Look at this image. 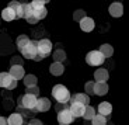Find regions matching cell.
Returning a JSON list of instances; mask_svg holds the SVG:
<instances>
[{
  "label": "cell",
  "instance_id": "obj_18",
  "mask_svg": "<svg viewBox=\"0 0 129 125\" xmlns=\"http://www.w3.org/2000/svg\"><path fill=\"white\" fill-rule=\"evenodd\" d=\"M7 125H24V115L20 112H13L7 117Z\"/></svg>",
  "mask_w": 129,
  "mask_h": 125
},
{
  "label": "cell",
  "instance_id": "obj_15",
  "mask_svg": "<svg viewBox=\"0 0 129 125\" xmlns=\"http://www.w3.org/2000/svg\"><path fill=\"white\" fill-rule=\"evenodd\" d=\"M97 114H100V115L103 117H108L111 115V112H112V106H111V103H108V101H101L100 104H98V107L95 108Z\"/></svg>",
  "mask_w": 129,
  "mask_h": 125
},
{
  "label": "cell",
  "instance_id": "obj_25",
  "mask_svg": "<svg viewBox=\"0 0 129 125\" xmlns=\"http://www.w3.org/2000/svg\"><path fill=\"white\" fill-rule=\"evenodd\" d=\"M97 114L95 108L93 106H86V110H84V114H83V118L86 121H91L94 118V115Z\"/></svg>",
  "mask_w": 129,
  "mask_h": 125
},
{
  "label": "cell",
  "instance_id": "obj_24",
  "mask_svg": "<svg viewBox=\"0 0 129 125\" xmlns=\"http://www.w3.org/2000/svg\"><path fill=\"white\" fill-rule=\"evenodd\" d=\"M52 58H53V62H59V63H63L66 61V52L63 49H56V51L52 52Z\"/></svg>",
  "mask_w": 129,
  "mask_h": 125
},
{
  "label": "cell",
  "instance_id": "obj_11",
  "mask_svg": "<svg viewBox=\"0 0 129 125\" xmlns=\"http://www.w3.org/2000/svg\"><path fill=\"white\" fill-rule=\"evenodd\" d=\"M79 26H80V30L83 32H91L94 28H95V21H94L91 17H84L80 22H79Z\"/></svg>",
  "mask_w": 129,
  "mask_h": 125
},
{
  "label": "cell",
  "instance_id": "obj_30",
  "mask_svg": "<svg viewBox=\"0 0 129 125\" xmlns=\"http://www.w3.org/2000/svg\"><path fill=\"white\" fill-rule=\"evenodd\" d=\"M84 91H86V94H87L88 97L94 94V82L93 80L87 82V83L84 84Z\"/></svg>",
  "mask_w": 129,
  "mask_h": 125
},
{
  "label": "cell",
  "instance_id": "obj_39",
  "mask_svg": "<svg viewBox=\"0 0 129 125\" xmlns=\"http://www.w3.org/2000/svg\"><path fill=\"white\" fill-rule=\"evenodd\" d=\"M59 125H60V124H59Z\"/></svg>",
  "mask_w": 129,
  "mask_h": 125
},
{
  "label": "cell",
  "instance_id": "obj_23",
  "mask_svg": "<svg viewBox=\"0 0 129 125\" xmlns=\"http://www.w3.org/2000/svg\"><path fill=\"white\" fill-rule=\"evenodd\" d=\"M24 86L25 87H32V86H38V77L35 74H25L23 79Z\"/></svg>",
  "mask_w": 129,
  "mask_h": 125
},
{
  "label": "cell",
  "instance_id": "obj_32",
  "mask_svg": "<svg viewBox=\"0 0 129 125\" xmlns=\"http://www.w3.org/2000/svg\"><path fill=\"white\" fill-rule=\"evenodd\" d=\"M10 65L11 66H23V58L21 56H13L10 59Z\"/></svg>",
  "mask_w": 129,
  "mask_h": 125
},
{
  "label": "cell",
  "instance_id": "obj_36",
  "mask_svg": "<svg viewBox=\"0 0 129 125\" xmlns=\"http://www.w3.org/2000/svg\"><path fill=\"white\" fill-rule=\"evenodd\" d=\"M29 124H31V125H44V124H42V121H41V119H38V118H32L31 121H29Z\"/></svg>",
  "mask_w": 129,
  "mask_h": 125
},
{
  "label": "cell",
  "instance_id": "obj_12",
  "mask_svg": "<svg viewBox=\"0 0 129 125\" xmlns=\"http://www.w3.org/2000/svg\"><path fill=\"white\" fill-rule=\"evenodd\" d=\"M84 110H86V106L80 103H70V107H69V111L74 118H83Z\"/></svg>",
  "mask_w": 129,
  "mask_h": 125
},
{
  "label": "cell",
  "instance_id": "obj_10",
  "mask_svg": "<svg viewBox=\"0 0 129 125\" xmlns=\"http://www.w3.org/2000/svg\"><path fill=\"white\" fill-rule=\"evenodd\" d=\"M108 13H110L111 17H114V18H119V17L123 16V6L122 3H119V2H114V3L110 4V7H108Z\"/></svg>",
  "mask_w": 129,
  "mask_h": 125
},
{
  "label": "cell",
  "instance_id": "obj_5",
  "mask_svg": "<svg viewBox=\"0 0 129 125\" xmlns=\"http://www.w3.org/2000/svg\"><path fill=\"white\" fill-rule=\"evenodd\" d=\"M37 98L38 97L31 96V94H24V96L20 97V107L21 108H27L34 112V108L37 106Z\"/></svg>",
  "mask_w": 129,
  "mask_h": 125
},
{
  "label": "cell",
  "instance_id": "obj_21",
  "mask_svg": "<svg viewBox=\"0 0 129 125\" xmlns=\"http://www.w3.org/2000/svg\"><path fill=\"white\" fill-rule=\"evenodd\" d=\"M11 76H10L9 72H0V87L2 89H7L9 84L11 83Z\"/></svg>",
  "mask_w": 129,
  "mask_h": 125
},
{
  "label": "cell",
  "instance_id": "obj_6",
  "mask_svg": "<svg viewBox=\"0 0 129 125\" xmlns=\"http://www.w3.org/2000/svg\"><path fill=\"white\" fill-rule=\"evenodd\" d=\"M14 11H16L17 18L27 20L28 17L32 16V9H31V6H29V3H20L18 6L14 9Z\"/></svg>",
  "mask_w": 129,
  "mask_h": 125
},
{
  "label": "cell",
  "instance_id": "obj_35",
  "mask_svg": "<svg viewBox=\"0 0 129 125\" xmlns=\"http://www.w3.org/2000/svg\"><path fill=\"white\" fill-rule=\"evenodd\" d=\"M55 108H56V111H63V110H69V107L66 106V104H56L55 106Z\"/></svg>",
  "mask_w": 129,
  "mask_h": 125
},
{
  "label": "cell",
  "instance_id": "obj_22",
  "mask_svg": "<svg viewBox=\"0 0 129 125\" xmlns=\"http://www.w3.org/2000/svg\"><path fill=\"white\" fill-rule=\"evenodd\" d=\"M29 41H31V39H29L28 35H25V34H21V35H18V37H17V39H16V46L18 48V51H21V49L25 46V45H28Z\"/></svg>",
  "mask_w": 129,
  "mask_h": 125
},
{
  "label": "cell",
  "instance_id": "obj_7",
  "mask_svg": "<svg viewBox=\"0 0 129 125\" xmlns=\"http://www.w3.org/2000/svg\"><path fill=\"white\" fill-rule=\"evenodd\" d=\"M56 118H58V122L60 125H70L74 122V117L70 114V111L69 110H63V111H59L58 115H56Z\"/></svg>",
  "mask_w": 129,
  "mask_h": 125
},
{
  "label": "cell",
  "instance_id": "obj_16",
  "mask_svg": "<svg viewBox=\"0 0 129 125\" xmlns=\"http://www.w3.org/2000/svg\"><path fill=\"white\" fill-rule=\"evenodd\" d=\"M0 16H2V20L6 21V22H11V21H14V20L17 18L14 9H10V7H4V9L2 10Z\"/></svg>",
  "mask_w": 129,
  "mask_h": 125
},
{
  "label": "cell",
  "instance_id": "obj_38",
  "mask_svg": "<svg viewBox=\"0 0 129 125\" xmlns=\"http://www.w3.org/2000/svg\"><path fill=\"white\" fill-rule=\"evenodd\" d=\"M25 125H31V124H29V122H28V124H25Z\"/></svg>",
  "mask_w": 129,
  "mask_h": 125
},
{
  "label": "cell",
  "instance_id": "obj_31",
  "mask_svg": "<svg viewBox=\"0 0 129 125\" xmlns=\"http://www.w3.org/2000/svg\"><path fill=\"white\" fill-rule=\"evenodd\" d=\"M25 94H31V96L39 97V87L38 86H32V87H27Z\"/></svg>",
  "mask_w": 129,
  "mask_h": 125
},
{
  "label": "cell",
  "instance_id": "obj_3",
  "mask_svg": "<svg viewBox=\"0 0 129 125\" xmlns=\"http://www.w3.org/2000/svg\"><path fill=\"white\" fill-rule=\"evenodd\" d=\"M86 62H87V65H90V66L100 67L101 65H104L105 58L100 54L98 49H93V51H90L87 55H86Z\"/></svg>",
  "mask_w": 129,
  "mask_h": 125
},
{
  "label": "cell",
  "instance_id": "obj_27",
  "mask_svg": "<svg viewBox=\"0 0 129 125\" xmlns=\"http://www.w3.org/2000/svg\"><path fill=\"white\" fill-rule=\"evenodd\" d=\"M91 125H107V117H103L100 114H95L94 118L91 119Z\"/></svg>",
  "mask_w": 129,
  "mask_h": 125
},
{
  "label": "cell",
  "instance_id": "obj_19",
  "mask_svg": "<svg viewBox=\"0 0 129 125\" xmlns=\"http://www.w3.org/2000/svg\"><path fill=\"white\" fill-rule=\"evenodd\" d=\"M110 91V86H108V83H95L94 82V94L95 96H105L107 93Z\"/></svg>",
  "mask_w": 129,
  "mask_h": 125
},
{
  "label": "cell",
  "instance_id": "obj_33",
  "mask_svg": "<svg viewBox=\"0 0 129 125\" xmlns=\"http://www.w3.org/2000/svg\"><path fill=\"white\" fill-rule=\"evenodd\" d=\"M17 86H18V82L13 79V80H11V83L9 84V87H7L6 90H14V89H17Z\"/></svg>",
  "mask_w": 129,
  "mask_h": 125
},
{
  "label": "cell",
  "instance_id": "obj_26",
  "mask_svg": "<svg viewBox=\"0 0 129 125\" xmlns=\"http://www.w3.org/2000/svg\"><path fill=\"white\" fill-rule=\"evenodd\" d=\"M32 16L35 17L38 21H41V20H44L48 16V9L46 7H42V9H38V10H32Z\"/></svg>",
  "mask_w": 129,
  "mask_h": 125
},
{
  "label": "cell",
  "instance_id": "obj_20",
  "mask_svg": "<svg viewBox=\"0 0 129 125\" xmlns=\"http://www.w3.org/2000/svg\"><path fill=\"white\" fill-rule=\"evenodd\" d=\"M98 51H100V54L103 55L104 58L108 59L114 55V46L111 44H103L100 48H98Z\"/></svg>",
  "mask_w": 129,
  "mask_h": 125
},
{
  "label": "cell",
  "instance_id": "obj_2",
  "mask_svg": "<svg viewBox=\"0 0 129 125\" xmlns=\"http://www.w3.org/2000/svg\"><path fill=\"white\" fill-rule=\"evenodd\" d=\"M52 49H53V44L49 38H42L39 41H37V55L41 59L48 58L52 54Z\"/></svg>",
  "mask_w": 129,
  "mask_h": 125
},
{
  "label": "cell",
  "instance_id": "obj_37",
  "mask_svg": "<svg viewBox=\"0 0 129 125\" xmlns=\"http://www.w3.org/2000/svg\"><path fill=\"white\" fill-rule=\"evenodd\" d=\"M0 125H7V118H4V117H0Z\"/></svg>",
  "mask_w": 129,
  "mask_h": 125
},
{
  "label": "cell",
  "instance_id": "obj_13",
  "mask_svg": "<svg viewBox=\"0 0 129 125\" xmlns=\"http://www.w3.org/2000/svg\"><path fill=\"white\" fill-rule=\"evenodd\" d=\"M10 76H11V79H14V80H23L24 76H25V70H24L23 66H10V70H9Z\"/></svg>",
  "mask_w": 129,
  "mask_h": 125
},
{
  "label": "cell",
  "instance_id": "obj_9",
  "mask_svg": "<svg viewBox=\"0 0 129 125\" xmlns=\"http://www.w3.org/2000/svg\"><path fill=\"white\" fill-rule=\"evenodd\" d=\"M51 108V101L48 97H38L37 98V106L34 108V112H46Z\"/></svg>",
  "mask_w": 129,
  "mask_h": 125
},
{
  "label": "cell",
  "instance_id": "obj_1",
  "mask_svg": "<svg viewBox=\"0 0 129 125\" xmlns=\"http://www.w3.org/2000/svg\"><path fill=\"white\" fill-rule=\"evenodd\" d=\"M70 91L64 84H55L52 87V97L56 100L58 104H68L70 100Z\"/></svg>",
  "mask_w": 129,
  "mask_h": 125
},
{
  "label": "cell",
  "instance_id": "obj_17",
  "mask_svg": "<svg viewBox=\"0 0 129 125\" xmlns=\"http://www.w3.org/2000/svg\"><path fill=\"white\" fill-rule=\"evenodd\" d=\"M49 72H51L52 76L59 77L64 73V65L63 63H59V62H52L51 66H49Z\"/></svg>",
  "mask_w": 129,
  "mask_h": 125
},
{
  "label": "cell",
  "instance_id": "obj_4",
  "mask_svg": "<svg viewBox=\"0 0 129 125\" xmlns=\"http://www.w3.org/2000/svg\"><path fill=\"white\" fill-rule=\"evenodd\" d=\"M21 58L23 59H29V61H34V58L37 56V41H29L28 45H25L23 49H21Z\"/></svg>",
  "mask_w": 129,
  "mask_h": 125
},
{
  "label": "cell",
  "instance_id": "obj_34",
  "mask_svg": "<svg viewBox=\"0 0 129 125\" xmlns=\"http://www.w3.org/2000/svg\"><path fill=\"white\" fill-rule=\"evenodd\" d=\"M25 21H27V22H28V24H31V26H34V24H38V22H39V21H38V20H37V18H35V17H34V16H31V17H28V18H27V20H25Z\"/></svg>",
  "mask_w": 129,
  "mask_h": 125
},
{
  "label": "cell",
  "instance_id": "obj_14",
  "mask_svg": "<svg viewBox=\"0 0 129 125\" xmlns=\"http://www.w3.org/2000/svg\"><path fill=\"white\" fill-rule=\"evenodd\" d=\"M69 103H80L83 106H90V97L86 93H76L73 96H70Z\"/></svg>",
  "mask_w": 129,
  "mask_h": 125
},
{
  "label": "cell",
  "instance_id": "obj_8",
  "mask_svg": "<svg viewBox=\"0 0 129 125\" xmlns=\"http://www.w3.org/2000/svg\"><path fill=\"white\" fill-rule=\"evenodd\" d=\"M110 79V72L105 67H97L94 72V82L95 83H107Z\"/></svg>",
  "mask_w": 129,
  "mask_h": 125
},
{
  "label": "cell",
  "instance_id": "obj_28",
  "mask_svg": "<svg viewBox=\"0 0 129 125\" xmlns=\"http://www.w3.org/2000/svg\"><path fill=\"white\" fill-rule=\"evenodd\" d=\"M48 3H49V2H46V0H32L31 3H29V6H31L32 10H38V9L45 7Z\"/></svg>",
  "mask_w": 129,
  "mask_h": 125
},
{
  "label": "cell",
  "instance_id": "obj_29",
  "mask_svg": "<svg viewBox=\"0 0 129 125\" xmlns=\"http://www.w3.org/2000/svg\"><path fill=\"white\" fill-rule=\"evenodd\" d=\"M84 17H87V14H86V11L81 10V9L76 10V11L73 13V20H74V21H77V22H80Z\"/></svg>",
  "mask_w": 129,
  "mask_h": 125
}]
</instances>
